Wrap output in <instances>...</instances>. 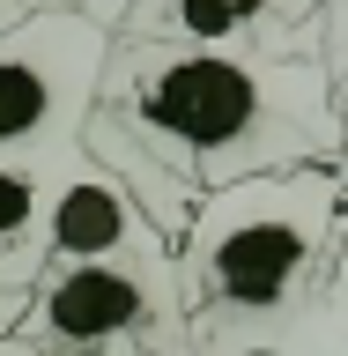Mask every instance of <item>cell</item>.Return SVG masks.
I'll return each mask as SVG.
<instances>
[{"label":"cell","instance_id":"6da1fadb","mask_svg":"<svg viewBox=\"0 0 348 356\" xmlns=\"http://www.w3.org/2000/svg\"><path fill=\"white\" fill-rule=\"evenodd\" d=\"M89 149L149 193L163 230H185L200 193L289 163H333V89L311 44L208 52L163 38H111Z\"/></svg>","mask_w":348,"mask_h":356},{"label":"cell","instance_id":"7a4b0ae2","mask_svg":"<svg viewBox=\"0 0 348 356\" xmlns=\"http://www.w3.org/2000/svg\"><path fill=\"white\" fill-rule=\"evenodd\" d=\"M348 230V171L289 163L193 200L178 230L193 356H260L282 349L297 319L333 282V252Z\"/></svg>","mask_w":348,"mask_h":356},{"label":"cell","instance_id":"3957f363","mask_svg":"<svg viewBox=\"0 0 348 356\" xmlns=\"http://www.w3.org/2000/svg\"><path fill=\"white\" fill-rule=\"evenodd\" d=\"M15 334L74 349V356H193L178 245L104 252V260H52L30 282Z\"/></svg>","mask_w":348,"mask_h":356},{"label":"cell","instance_id":"277c9868","mask_svg":"<svg viewBox=\"0 0 348 356\" xmlns=\"http://www.w3.org/2000/svg\"><path fill=\"white\" fill-rule=\"evenodd\" d=\"M104 60L111 22L74 0H44L0 30V163H38L89 141Z\"/></svg>","mask_w":348,"mask_h":356},{"label":"cell","instance_id":"5b68a950","mask_svg":"<svg viewBox=\"0 0 348 356\" xmlns=\"http://www.w3.org/2000/svg\"><path fill=\"white\" fill-rule=\"evenodd\" d=\"M38 245H44V267H52V260H104V252H156V245H171V230L149 216V200L89 141H74V149L52 156Z\"/></svg>","mask_w":348,"mask_h":356},{"label":"cell","instance_id":"8992f818","mask_svg":"<svg viewBox=\"0 0 348 356\" xmlns=\"http://www.w3.org/2000/svg\"><path fill=\"white\" fill-rule=\"evenodd\" d=\"M289 22H319V0H133L126 38L267 52V44H289Z\"/></svg>","mask_w":348,"mask_h":356},{"label":"cell","instance_id":"52a82bcc","mask_svg":"<svg viewBox=\"0 0 348 356\" xmlns=\"http://www.w3.org/2000/svg\"><path fill=\"white\" fill-rule=\"evenodd\" d=\"M44 186H52V156L38 163H0V282H38L44 275Z\"/></svg>","mask_w":348,"mask_h":356},{"label":"cell","instance_id":"ba28073f","mask_svg":"<svg viewBox=\"0 0 348 356\" xmlns=\"http://www.w3.org/2000/svg\"><path fill=\"white\" fill-rule=\"evenodd\" d=\"M0 356H74V349H52V341H30V334H8Z\"/></svg>","mask_w":348,"mask_h":356},{"label":"cell","instance_id":"9c48e42d","mask_svg":"<svg viewBox=\"0 0 348 356\" xmlns=\"http://www.w3.org/2000/svg\"><path fill=\"white\" fill-rule=\"evenodd\" d=\"M30 8H44V0H0V30H15V22L30 15Z\"/></svg>","mask_w":348,"mask_h":356},{"label":"cell","instance_id":"30bf717a","mask_svg":"<svg viewBox=\"0 0 348 356\" xmlns=\"http://www.w3.org/2000/svg\"><path fill=\"white\" fill-rule=\"evenodd\" d=\"M74 8H82V0H74Z\"/></svg>","mask_w":348,"mask_h":356}]
</instances>
